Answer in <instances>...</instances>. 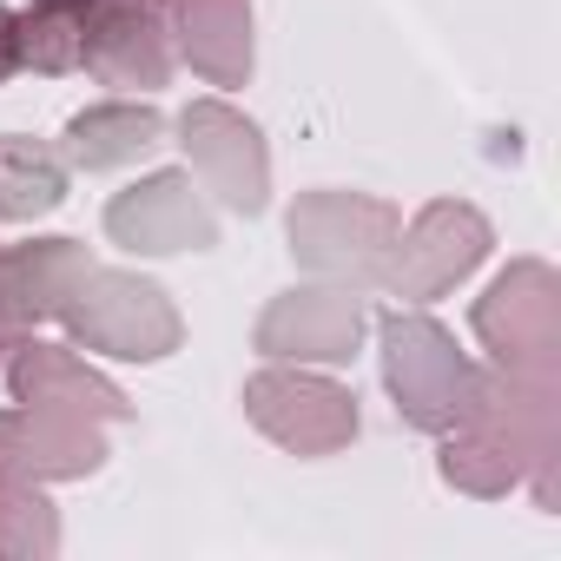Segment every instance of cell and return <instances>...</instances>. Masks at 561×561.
Listing matches in <instances>:
<instances>
[{
	"label": "cell",
	"instance_id": "obj_4",
	"mask_svg": "<svg viewBox=\"0 0 561 561\" xmlns=\"http://www.w3.org/2000/svg\"><path fill=\"white\" fill-rule=\"evenodd\" d=\"M80 67L100 87H165L172 80V0H93Z\"/></svg>",
	"mask_w": 561,
	"mask_h": 561
},
{
	"label": "cell",
	"instance_id": "obj_17",
	"mask_svg": "<svg viewBox=\"0 0 561 561\" xmlns=\"http://www.w3.org/2000/svg\"><path fill=\"white\" fill-rule=\"evenodd\" d=\"M80 34H87V21H73V14H47V8H27L21 14V67H34V73H73L80 67Z\"/></svg>",
	"mask_w": 561,
	"mask_h": 561
},
{
	"label": "cell",
	"instance_id": "obj_12",
	"mask_svg": "<svg viewBox=\"0 0 561 561\" xmlns=\"http://www.w3.org/2000/svg\"><path fill=\"white\" fill-rule=\"evenodd\" d=\"M172 34L211 87H244V73H251V0H172Z\"/></svg>",
	"mask_w": 561,
	"mask_h": 561
},
{
	"label": "cell",
	"instance_id": "obj_11",
	"mask_svg": "<svg viewBox=\"0 0 561 561\" xmlns=\"http://www.w3.org/2000/svg\"><path fill=\"white\" fill-rule=\"evenodd\" d=\"M357 331H364V311L337 291H305V298H285L271 305L264 324H257V351L271 357H318V364H344L357 351Z\"/></svg>",
	"mask_w": 561,
	"mask_h": 561
},
{
	"label": "cell",
	"instance_id": "obj_15",
	"mask_svg": "<svg viewBox=\"0 0 561 561\" xmlns=\"http://www.w3.org/2000/svg\"><path fill=\"white\" fill-rule=\"evenodd\" d=\"M67 198V165L41 139H0V218L27 225Z\"/></svg>",
	"mask_w": 561,
	"mask_h": 561
},
{
	"label": "cell",
	"instance_id": "obj_14",
	"mask_svg": "<svg viewBox=\"0 0 561 561\" xmlns=\"http://www.w3.org/2000/svg\"><path fill=\"white\" fill-rule=\"evenodd\" d=\"M165 139V113L159 106H133V100H106V106H87L73 126H67V159L80 172H113L126 159H139L146 146Z\"/></svg>",
	"mask_w": 561,
	"mask_h": 561
},
{
	"label": "cell",
	"instance_id": "obj_10",
	"mask_svg": "<svg viewBox=\"0 0 561 561\" xmlns=\"http://www.w3.org/2000/svg\"><path fill=\"white\" fill-rule=\"evenodd\" d=\"M87 251L73 238H47V244H14V251H0V311H8L14 324H47L67 311L73 285L87 277Z\"/></svg>",
	"mask_w": 561,
	"mask_h": 561
},
{
	"label": "cell",
	"instance_id": "obj_8",
	"mask_svg": "<svg viewBox=\"0 0 561 561\" xmlns=\"http://www.w3.org/2000/svg\"><path fill=\"white\" fill-rule=\"evenodd\" d=\"M476 331L495 344V357L508 370H535L548 383V351H554V298H548V271L541 264H522L515 277L482 298L476 311Z\"/></svg>",
	"mask_w": 561,
	"mask_h": 561
},
{
	"label": "cell",
	"instance_id": "obj_5",
	"mask_svg": "<svg viewBox=\"0 0 561 561\" xmlns=\"http://www.w3.org/2000/svg\"><path fill=\"white\" fill-rule=\"evenodd\" d=\"M106 231H113V244L152 251V257L185 251V244L198 251V244H211V211L198 205L185 172H152L146 185H133L106 205Z\"/></svg>",
	"mask_w": 561,
	"mask_h": 561
},
{
	"label": "cell",
	"instance_id": "obj_18",
	"mask_svg": "<svg viewBox=\"0 0 561 561\" xmlns=\"http://www.w3.org/2000/svg\"><path fill=\"white\" fill-rule=\"evenodd\" d=\"M21 73V14L0 8V87H8Z\"/></svg>",
	"mask_w": 561,
	"mask_h": 561
},
{
	"label": "cell",
	"instance_id": "obj_7",
	"mask_svg": "<svg viewBox=\"0 0 561 561\" xmlns=\"http://www.w3.org/2000/svg\"><path fill=\"white\" fill-rule=\"evenodd\" d=\"M179 133H185L192 165L211 179V192H218L231 211H264V146H257V133H251L231 106L198 100V106H185Z\"/></svg>",
	"mask_w": 561,
	"mask_h": 561
},
{
	"label": "cell",
	"instance_id": "obj_2",
	"mask_svg": "<svg viewBox=\"0 0 561 561\" xmlns=\"http://www.w3.org/2000/svg\"><path fill=\"white\" fill-rule=\"evenodd\" d=\"M60 318L73 324V337L87 351L133 357V364H152L179 344V318H172L165 291L139 285V277H119V271H87Z\"/></svg>",
	"mask_w": 561,
	"mask_h": 561
},
{
	"label": "cell",
	"instance_id": "obj_1",
	"mask_svg": "<svg viewBox=\"0 0 561 561\" xmlns=\"http://www.w3.org/2000/svg\"><path fill=\"white\" fill-rule=\"evenodd\" d=\"M383 383L397 416L416 430H456L476 390V370L456 357L436 318H383Z\"/></svg>",
	"mask_w": 561,
	"mask_h": 561
},
{
	"label": "cell",
	"instance_id": "obj_6",
	"mask_svg": "<svg viewBox=\"0 0 561 561\" xmlns=\"http://www.w3.org/2000/svg\"><path fill=\"white\" fill-rule=\"evenodd\" d=\"M100 462H106V443L87 416L27 410V403L0 416V476L54 482V476H93Z\"/></svg>",
	"mask_w": 561,
	"mask_h": 561
},
{
	"label": "cell",
	"instance_id": "obj_9",
	"mask_svg": "<svg viewBox=\"0 0 561 561\" xmlns=\"http://www.w3.org/2000/svg\"><path fill=\"white\" fill-rule=\"evenodd\" d=\"M8 383H14V403L27 410H67V416H106V423L133 416V403L60 344H21L8 364Z\"/></svg>",
	"mask_w": 561,
	"mask_h": 561
},
{
	"label": "cell",
	"instance_id": "obj_16",
	"mask_svg": "<svg viewBox=\"0 0 561 561\" xmlns=\"http://www.w3.org/2000/svg\"><path fill=\"white\" fill-rule=\"evenodd\" d=\"M60 548V515L27 476H0V554H54Z\"/></svg>",
	"mask_w": 561,
	"mask_h": 561
},
{
	"label": "cell",
	"instance_id": "obj_13",
	"mask_svg": "<svg viewBox=\"0 0 561 561\" xmlns=\"http://www.w3.org/2000/svg\"><path fill=\"white\" fill-rule=\"evenodd\" d=\"M482 251H489V225H482L476 211H462V205H436V211L410 231L397 277H403V291L430 298V291L449 285V277H462Z\"/></svg>",
	"mask_w": 561,
	"mask_h": 561
},
{
	"label": "cell",
	"instance_id": "obj_3",
	"mask_svg": "<svg viewBox=\"0 0 561 561\" xmlns=\"http://www.w3.org/2000/svg\"><path fill=\"white\" fill-rule=\"evenodd\" d=\"M244 416L298 456H337L357 436V397L305 370H257L244 383Z\"/></svg>",
	"mask_w": 561,
	"mask_h": 561
},
{
	"label": "cell",
	"instance_id": "obj_20",
	"mask_svg": "<svg viewBox=\"0 0 561 561\" xmlns=\"http://www.w3.org/2000/svg\"><path fill=\"white\" fill-rule=\"evenodd\" d=\"M27 8H47V14H73V21H87V14H93V0H27Z\"/></svg>",
	"mask_w": 561,
	"mask_h": 561
},
{
	"label": "cell",
	"instance_id": "obj_19",
	"mask_svg": "<svg viewBox=\"0 0 561 561\" xmlns=\"http://www.w3.org/2000/svg\"><path fill=\"white\" fill-rule=\"evenodd\" d=\"M21 344H27V324H14L8 311H0V364H8V357H14Z\"/></svg>",
	"mask_w": 561,
	"mask_h": 561
}]
</instances>
